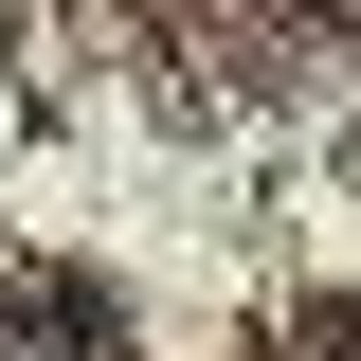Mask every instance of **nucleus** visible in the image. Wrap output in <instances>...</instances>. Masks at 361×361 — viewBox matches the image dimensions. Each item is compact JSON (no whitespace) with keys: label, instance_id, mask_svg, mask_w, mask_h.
I'll list each match as a JSON object with an SVG mask.
<instances>
[{"label":"nucleus","instance_id":"nucleus-1","mask_svg":"<svg viewBox=\"0 0 361 361\" xmlns=\"http://www.w3.org/2000/svg\"><path fill=\"white\" fill-rule=\"evenodd\" d=\"M73 343H90L73 307H0V361H73Z\"/></svg>","mask_w":361,"mask_h":361}]
</instances>
